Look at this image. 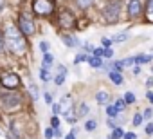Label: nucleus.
<instances>
[{
	"mask_svg": "<svg viewBox=\"0 0 153 139\" xmlns=\"http://www.w3.org/2000/svg\"><path fill=\"white\" fill-rule=\"evenodd\" d=\"M4 45H6L11 52H15V54L24 52L25 47H27L22 31H20L18 27H15L13 24H7L6 29H4Z\"/></svg>",
	"mask_w": 153,
	"mask_h": 139,
	"instance_id": "1",
	"label": "nucleus"
},
{
	"mask_svg": "<svg viewBox=\"0 0 153 139\" xmlns=\"http://www.w3.org/2000/svg\"><path fill=\"white\" fill-rule=\"evenodd\" d=\"M22 105V96L18 92H2L0 94V107L6 112H13L16 108H20Z\"/></svg>",
	"mask_w": 153,
	"mask_h": 139,
	"instance_id": "2",
	"label": "nucleus"
},
{
	"mask_svg": "<svg viewBox=\"0 0 153 139\" xmlns=\"http://www.w3.org/2000/svg\"><path fill=\"white\" fill-rule=\"evenodd\" d=\"M119 13H121V2H119V0H110V2L105 6V9H103V16H105V20L108 24L117 22Z\"/></svg>",
	"mask_w": 153,
	"mask_h": 139,
	"instance_id": "3",
	"label": "nucleus"
},
{
	"mask_svg": "<svg viewBox=\"0 0 153 139\" xmlns=\"http://www.w3.org/2000/svg\"><path fill=\"white\" fill-rule=\"evenodd\" d=\"M33 11L40 16H47L54 11V0H33Z\"/></svg>",
	"mask_w": 153,
	"mask_h": 139,
	"instance_id": "4",
	"label": "nucleus"
},
{
	"mask_svg": "<svg viewBox=\"0 0 153 139\" xmlns=\"http://www.w3.org/2000/svg\"><path fill=\"white\" fill-rule=\"evenodd\" d=\"M18 29L22 31V34H25V36H31V34H34V31H36V25H34L33 18H29L25 13H20V16H18Z\"/></svg>",
	"mask_w": 153,
	"mask_h": 139,
	"instance_id": "5",
	"label": "nucleus"
},
{
	"mask_svg": "<svg viewBox=\"0 0 153 139\" xmlns=\"http://www.w3.org/2000/svg\"><path fill=\"white\" fill-rule=\"evenodd\" d=\"M74 22H76V18H74L72 11H68V9H61V11H59V16H58V25H59V29L68 31V29H72Z\"/></svg>",
	"mask_w": 153,
	"mask_h": 139,
	"instance_id": "6",
	"label": "nucleus"
},
{
	"mask_svg": "<svg viewBox=\"0 0 153 139\" xmlns=\"http://www.w3.org/2000/svg\"><path fill=\"white\" fill-rule=\"evenodd\" d=\"M0 85L4 89H16L20 85V76L15 74V72H7V74H4L0 78Z\"/></svg>",
	"mask_w": 153,
	"mask_h": 139,
	"instance_id": "7",
	"label": "nucleus"
},
{
	"mask_svg": "<svg viewBox=\"0 0 153 139\" xmlns=\"http://www.w3.org/2000/svg\"><path fill=\"white\" fill-rule=\"evenodd\" d=\"M126 9H128V16L130 18H139L142 15V4H140V0H130Z\"/></svg>",
	"mask_w": 153,
	"mask_h": 139,
	"instance_id": "8",
	"label": "nucleus"
},
{
	"mask_svg": "<svg viewBox=\"0 0 153 139\" xmlns=\"http://www.w3.org/2000/svg\"><path fill=\"white\" fill-rule=\"evenodd\" d=\"M68 110H72V96L70 94L63 96L58 103V114H67Z\"/></svg>",
	"mask_w": 153,
	"mask_h": 139,
	"instance_id": "9",
	"label": "nucleus"
},
{
	"mask_svg": "<svg viewBox=\"0 0 153 139\" xmlns=\"http://www.w3.org/2000/svg\"><path fill=\"white\" fill-rule=\"evenodd\" d=\"M65 76H67V67H65V65H58V72H56V76L52 78L54 83H56V85H63Z\"/></svg>",
	"mask_w": 153,
	"mask_h": 139,
	"instance_id": "10",
	"label": "nucleus"
},
{
	"mask_svg": "<svg viewBox=\"0 0 153 139\" xmlns=\"http://www.w3.org/2000/svg\"><path fill=\"white\" fill-rule=\"evenodd\" d=\"M61 40H63V43H65L67 47H78V45H79V40H78V36L63 34V36H61Z\"/></svg>",
	"mask_w": 153,
	"mask_h": 139,
	"instance_id": "11",
	"label": "nucleus"
},
{
	"mask_svg": "<svg viewBox=\"0 0 153 139\" xmlns=\"http://www.w3.org/2000/svg\"><path fill=\"white\" fill-rule=\"evenodd\" d=\"M96 101H97L99 105H108V103H110V94H108L106 90H99V92L96 94Z\"/></svg>",
	"mask_w": 153,
	"mask_h": 139,
	"instance_id": "12",
	"label": "nucleus"
},
{
	"mask_svg": "<svg viewBox=\"0 0 153 139\" xmlns=\"http://www.w3.org/2000/svg\"><path fill=\"white\" fill-rule=\"evenodd\" d=\"M108 78H110V81L115 83V85H121V83H123V74H121L119 71H110V72H108Z\"/></svg>",
	"mask_w": 153,
	"mask_h": 139,
	"instance_id": "13",
	"label": "nucleus"
},
{
	"mask_svg": "<svg viewBox=\"0 0 153 139\" xmlns=\"http://www.w3.org/2000/svg\"><path fill=\"white\" fill-rule=\"evenodd\" d=\"M88 112H90L88 105H87V103H79V105H78V110H76V116H78V117H85Z\"/></svg>",
	"mask_w": 153,
	"mask_h": 139,
	"instance_id": "14",
	"label": "nucleus"
},
{
	"mask_svg": "<svg viewBox=\"0 0 153 139\" xmlns=\"http://www.w3.org/2000/svg\"><path fill=\"white\" fill-rule=\"evenodd\" d=\"M135 58V63L137 65H144V63H148V61H151V54H137V56H133Z\"/></svg>",
	"mask_w": 153,
	"mask_h": 139,
	"instance_id": "15",
	"label": "nucleus"
},
{
	"mask_svg": "<svg viewBox=\"0 0 153 139\" xmlns=\"http://www.w3.org/2000/svg\"><path fill=\"white\" fill-rule=\"evenodd\" d=\"M88 63H90V67H94V69H103V60L101 58H97V56H88Z\"/></svg>",
	"mask_w": 153,
	"mask_h": 139,
	"instance_id": "16",
	"label": "nucleus"
},
{
	"mask_svg": "<svg viewBox=\"0 0 153 139\" xmlns=\"http://www.w3.org/2000/svg\"><path fill=\"white\" fill-rule=\"evenodd\" d=\"M52 61H54L52 54L45 52V54H43V61H42V67H43V69H51V67H52Z\"/></svg>",
	"mask_w": 153,
	"mask_h": 139,
	"instance_id": "17",
	"label": "nucleus"
},
{
	"mask_svg": "<svg viewBox=\"0 0 153 139\" xmlns=\"http://www.w3.org/2000/svg\"><path fill=\"white\" fill-rule=\"evenodd\" d=\"M40 80L43 81V83H47V81H51L52 80V76H51V72H49V69H40Z\"/></svg>",
	"mask_w": 153,
	"mask_h": 139,
	"instance_id": "18",
	"label": "nucleus"
},
{
	"mask_svg": "<svg viewBox=\"0 0 153 139\" xmlns=\"http://www.w3.org/2000/svg\"><path fill=\"white\" fill-rule=\"evenodd\" d=\"M146 18L149 22H153V0H148L146 2Z\"/></svg>",
	"mask_w": 153,
	"mask_h": 139,
	"instance_id": "19",
	"label": "nucleus"
},
{
	"mask_svg": "<svg viewBox=\"0 0 153 139\" xmlns=\"http://www.w3.org/2000/svg\"><path fill=\"white\" fill-rule=\"evenodd\" d=\"M128 38H130V33H121V34L114 36V38H112V42H115V43H121V42H126Z\"/></svg>",
	"mask_w": 153,
	"mask_h": 139,
	"instance_id": "20",
	"label": "nucleus"
},
{
	"mask_svg": "<svg viewBox=\"0 0 153 139\" xmlns=\"http://www.w3.org/2000/svg\"><path fill=\"white\" fill-rule=\"evenodd\" d=\"M29 92H31V98H33V99H38V98H40V92H38V87H36V85H34L33 81L29 83Z\"/></svg>",
	"mask_w": 153,
	"mask_h": 139,
	"instance_id": "21",
	"label": "nucleus"
},
{
	"mask_svg": "<svg viewBox=\"0 0 153 139\" xmlns=\"http://www.w3.org/2000/svg\"><path fill=\"white\" fill-rule=\"evenodd\" d=\"M76 4H78V7H81V9H87V7H90L94 4V0H76Z\"/></svg>",
	"mask_w": 153,
	"mask_h": 139,
	"instance_id": "22",
	"label": "nucleus"
},
{
	"mask_svg": "<svg viewBox=\"0 0 153 139\" xmlns=\"http://www.w3.org/2000/svg\"><path fill=\"white\" fill-rule=\"evenodd\" d=\"M106 114H108L110 117H115V116L119 114V110L115 108V105H106Z\"/></svg>",
	"mask_w": 153,
	"mask_h": 139,
	"instance_id": "23",
	"label": "nucleus"
},
{
	"mask_svg": "<svg viewBox=\"0 0 153 139\" xmlns=\"http://www.w3.org/2000/svg\"><path fill=\"white\" fill-rule=\"evenodd\" d=\"M123 135H124V132H123L119 126H115V128H114V132H112V139H121Z\"/></svg>",
	"mask_w": 153,
	"mask_h": 139,
	"instance_id": "24",
	"label": "nucleus"
},
{
	"mask_svg": "<svg viewBox=\"0 0 153 139\" xmlns=\"http://www.w3.org/2000/svg\"><path fill=\"white\" fill-rule=\"evenodd\" d=\"M49 49H51V43L45 42V40H42V42H40V51L45 54V52H49Z\"/></svg>",
	"mask_w": 153,
	"mask_h": 139,
	"instance_id": "25",
	"label": "nucleus"
},
{
	"mask_svg": "<svg viewBox=\"0 0 153 139\" xmlns=\"http://www.w3.org/2000/svg\"><path fill=\"white\" fill-rule=\"evenodd\" d=\"M124 101H126V105L135 103V96H133V92H126V94H124Z\"/></svg>",
	"mask_w": 153,
	"mask_h": 139,
	"instance_id": "26",
	"label": "nucleus"
},
{
	"mask_svg": "<svg viewBox=\"0 0 153 139\" xmlns=\"http://www.w3.org/2000/svg\"><path fill=\"white\" fill-rule=\"evenodd\" d=\"M115 108H117L119 112L126 108V101H124V98H121V99H117V101H115Z\"/></svg>",
	"mask_w": 153,
	"mask_h": 139,
	"instance_id": "27",
	"label": "nucleus"
},
{
	"mask_svg": "<svg viewBox=\"0 0 153 139\" xmlns=\"http://www.w3.org/2000/svg\"><path fill=\"white\" fill-rule=\"evenodd\" d=\"M121 61H123V65H124V67H131V65L135 63V58H133V56H130V58H124V60H121Z\"/></svg>",
	"mask_w": 153,
	"mask_h": 139,
	"instance_id": "28",
	"label": "nucleus"
},
{
	"mask_svg": "<svg viewBox=\"0 0 153 139\" xmlns=\"http://www.w3.org/2000/svg\"><path fill=\"white\" fill-rule=\"evenodd\" d=\"M96 126H97V123H96L94 119H88V121L85 123V128H87V130H96Z\"/></svg>",
	"mask_w": 153,
	"mask_h": 139,
	"instance_id": "29",
	"label": "nucleus"
},
{
	"mask_svg": "<svg viewBox=\"0 0 153 139\" xmlns=\"http://www.w3.org/2000/svg\"><path fill=\"white\" fill-rule=\"evenodd\" d=\"M83 61H88V54H78L74 63H83Z\"/></svg>",
	"mask_w": 153,
	"mask_h": 139,
	"instance_id": "30",
	"label": "nucleus"
},
{
	"mask_svg": "<svg viewBox=\"0 0 153 139\" xmlns=\"http://www.w3.org/2000/svg\"><path fill=\"white\" fill-rule=\"evenodd\" d=\"M142 119H144V117H142V114H135V116H133V125H135V126H139V125L142 123Z\"/></svg>",
	"mask_w": 153,
	"mask_h": 139,
	"instance_id": "31",
	"label": "nucleus"
},
{
	"mask_svg": "<svg viewBox=\"0 0 153 139\" xmlns=\"http://www.w3.org/2000/svg\"><path fill=\"white\" fill-rule=\"evenodd\" d=\"M103 51H105V49H103V47H96V49H94V52H92V54H94V56H97V58H103Z\"/></svg>",
	"mask_w": 153,
	"mask_h": 139,
	"instance_id": "32",
	"label": "nucleus"
},
{
	"mask_svg": "<svg viewBox=\"0 0 153 139\" xmlns=\"http://www.w3.org/2000/svg\"><path fill=\"white\" fill-rule=\"evenodd\" d=\"M51 125H52V128H59V119H58V116H52Z\"/></svg>",
	"mask_w": 153,
	"mask_h": 139,
	"instance_id": "33",
	"label": "nucleus"
},
{
	"mask_svg": "<svg viewBox=\"0 0 153 139\" xmlns=\"http://www.w3.org/2000/svg\"><path fill=\"white\" fill-rule=\"evenodd\" d=\"M52 137H54V128L51 126V128L45 130V139H52Z\"/></svg>",
	"mask_w": 153,
	"mask_h": 139,
	"instance_id": "34",
	"label": "nucleus"
},
{
	"mask_svg": "<svg viewBox=\"0 0 153 139\" xmlns=\"http://www.w3.org/2000/svg\"><path fill=\"white\" fill-rule=\"evenodd\" d=\"M83 49H85L87 52H94V49H96V47H94L92 43H85V45H83Z\"/></svg>",
	"mask_w": 153,
	"mask_h": 139,
	"instance_id": "35",
	"label": "nucleus"
},
{
	"mask_svg": "<svg viewBox=\"0 0 153 139\" xmlns=\"http://www.w3.org/2000/svg\"><path fill=\"white\" fill-rule=\"evenodd\" d=\"M103 56H105V58H112V56H114V51H112V49H105V51H103Z\"/></svg>",
	"mask_w": 153,
	"mask_h": 139,
	"instance_id": "36",
	"label": "nucleus"
},
{
	"mask_svg": "<svg viewBox=\"0 0 153 139\" xmlns=\"http://www.w3.org/2000/svg\"><path fill=\"white\" fill-rule=\"evenodd\" d=\"M151 116H153V110H151V108H146V110H144V116H142V117H144V119H149Z\"/></svg>",
	"mask_w": 153,
	"mask_h": 139,
	"instance_id": "37",
	"label": "nucleus"
},
{
	"mask_svg": "<svg viewBox=\"0 0 153 139\" xmlns=\"http://www.w3.org/2000/svg\"><path fill=\"white\" fill-rule=\"evenodd\" d=\"M123 139H137V135H135L133 132H128V134H124V135H123Z\"/></svg>",
	"mask_w": 153,
	"mask_h": 139,
	"instance_id": "38",
	"label": "nucleus"
},
{
	"mask_svg": "<svg viewBox=\"0 0 153 139\" xmlns=\"http://www.w3.org/2000/svg\"><path fill=\"white\" fill-rule=\"evenodd\" d=\"M146 134H148V135H151V134H153V123H149V125L146 126Z\"/></svg>",
	"mask_w": 153,
	"mask_h": 139,
	"instance_id": "39",
	"label": "nucleus"
},
{
	"mask_svg": "<svg viewBox=\"0 0 153 139\" xmlns=\"http://www.w3.org/2000/svg\"><path fill=\"white\" fill-rule=\"evenodd\" d=\"M103 45H105V47H110V45H112V40H110V38H103Z\"/></svg>",
	"mask_w": 153,
	"mask_h": 139,
	"instance_id": "40",
	"label": "nucleus"
},
{
	"mask_svg": "<svg viewBox=\"0 0 153 139\" xmlns=\"http://www.w3.org/2000/svg\"><path fill=\"white\" fill-rule=\"evenodd\" d=\"M54 135H56V137H61V135H63V132H61L59 128H54Z\"/></svg>",
	"mask_w": 153,
	"mask_h": 139,
	"instance_id": "41",
	"label": "nucleus"
},
{
	"mask_svg": "<svg viewBox=\"0 0 153 139\" xmlns=\"http://www.w3.org/2000/svg\"><path fill=\"white\" fill-rule=\"evenodd\" d=\"M65 139H76V130H72V132H70V134H68Z\"/></svg>",
	"mask_w": 153,
	"mask_h": 139,
	"instance_id": "42",
	"label": "nucleus"
},
{
	"mask_svg": "<svg viewBox=\"0 0 153 139\" xmlns=\"http://www.w3.org/2000/svg\"><path fill=\"white\" fill-rule=\"evenodd\" d=\"M52 114H54V116H58V103H56V105H52Z\"/></svg>",
	"mask_w": 153,
	"mask_h": 139,
	"instance_id": "43",
	"label": "nucleus"
},
{
	"mask_svg": "<svg viewBox=\"0 0 153 139\" xmlns=\"http://www.w3.org/2000/svg\"><path fill=\"white\" fill-rule=\"evenodd\" d=\"M108 126H110V128H115V121H114V119H108Z\"/></svg>",
	"mask_w": 153,
	"mask_h": 139,
	"instance_id": "44",
	"label": "nucleus"
},
{
	"mask_svg": "<svg viewBox=\"0 0 153 139\" xmlns=\"http://www.w3.org/2000/svg\"><path fill=\"white\" fill-rule=\"evenodd\" d=\"M45 101H47V103H52V98H51V94H45Z\"/></svg>",
	"mask_w": 153,
	"mask_h": 139,
	"instance_id": "45",
	"label": "nucleus"
},
{
	"mask_svg": "<svg viewBox=\"0 0 153 139\" xmlns=\"http://www.w3.org/2000/svg\"><path fill=\"white\" fill-rule=\"evenodd\" d=\"M146 96H148V99L153 103V92H146Z\"/></svg>",
	"mask_w": 153,
	"mask_h": 139,
	"instance_id": "46",
	"label": "nucleus"
},
{
	"mask_svg": "<svg viewBox=\"0 0 153 139\" xmlns=\"http://www.w3.org/2000/svg\"><path fill=\"white\" fill-rule=\"evenodd\" d=\"M4 49V38H2V34H0V51Z\"/></svg>",
	"mask_w": 153,
	"mask_h": 139,
	"instance_id": "47",
	"label": "nucleus"
},
{
	"mask_svg": "<svg viewBox=\"0 0 153 139\" xmlns=\"http://www.w3.org/2000/svg\"><path fill=\"white\" fill-rule=\"evenodd\" d=\"M151 85H153V78H149V80H148V87H151Z\"/></svg>",
	"mask_w": 153,
	"mask_h": 139,
	"instance_id": "48",
	"label": "nucleus"
},
{
	"mask_svg": "<svg viewBox=\"0 0 153 139\" xmlns=\"http://www.w3.org/2000/svg\"><path fill=\"white\" fill-rule=\"evenodd\" d=\"M4 7V0H0V9H2Z\"/></svg>",
	"mask_w": 153,
	"mask_h": 139,
	"instance_id": "49",
	"label": "nucleus"
},
{
	"mask_svg": "<svg viewBox=\"0 0 153 139\" xmlns=\"http://www.w3.org/2000/svg\"><path fill=\"white\" fill-rule=\"evenodd\" d=\"M151 72H153V65H151Z\"/></svg>",
	"mask_w": 153,
	"mask_h": 139,
	"instance_id": "50",
	"label": "nucleus"
},
{
	"mask_svg": "<svg viewBox=\"0 0 153 139\" xmlns=\"http://www.w3.org/2000/svg\"><path fill=\"white\" fill-rule=\"evenodd\" d=\"M151 56H153V51H151Z\"/></svg>",
	"mask_w": 153,
	"mask_h": 139,
	"instance_id": "51",
	"label": "nucleus"
}]
</instances>
